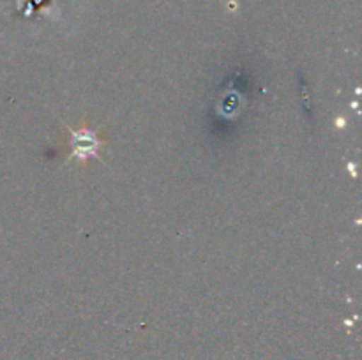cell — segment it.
I'll return each mask as SVG.
<instances>
[{
	"label": "cell",
	"instance_id": "1",
	"mask_svg": "<svg viewBox=\"0 0 362 360\" xmlns=\"http://www.w3.org/2000/svg\"><path fill=\"white\" fill-rule=\"evenodd\" d=\"M71 133H73V152H71V155H74V157H80V159H85V157H92V155H98V148L99 145H101V141L98 140V136H95L94 131L90 129H81V131H73L71 129Z\"/></svg>",
	"mask_w": 362,
	"mask_h": 360
}]
</instances>
